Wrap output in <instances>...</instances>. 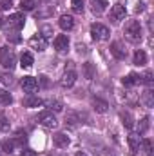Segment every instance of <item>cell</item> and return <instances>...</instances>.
<instances>
[{
  "label": "cell",
  "instance_id": "cell-38",
  "mask_svg": "<svg viewBox=\"0 0 154 156\" xmlns=\"http://www.w3.org/2000/svg\"><path fill=\"white\" fill-rule=\"evenodd\" d=\"M143 5H145V4H142V2H140V4H138V7H136V11H138V13H142V11H143V9H145V7H143Z\"/></svg>",
  "mask_w": 154,
  "mask_h": 156
},
{
  "label": "cell",
  "instance_id": "cell-25",
  "mask_svg": "<svg viewBox=\"0 0 154 156\" xmlns=\"http://www.w3.org/2000/svg\"><path fill=\"white\" fill-rule=\"evenodd\" d=\"M47 105L51 107V111H54V113H60L62 109H64V105H62V102L60 100H49L47 102Z\"/></svg>",
  "mask_w": 154,
  "mask_h": 156
},
{
  "label": "cell",
  "instance_id": "cell-6",
  "mask_svg": "<svg viewBox=\"0 0 154 156\" xmlns=\"http://www.w3.org/2000/svg\"><path fill=\"white\" fill-rule=\"evenodd\" d=\"M125 15H127L125 7H123L121 4H116V5L111 7V15H109V18H111L114 24H118L120 20H123V18H125Z\"/></svg>",
  "mask_w": 154,
  "mask_h": 156
},
{
  "label": "cell",
  "instance_id": "cell-34",
  "mask_svg": "<svg viewBox=\"0 0 154 156\" xmlns=\"http://www.w3.org/2000/svg\"><path fill=\"white\" fill-rule=\"evenodd\" d=\"M149 131V118H142V122H140V134H143V133H147Z\"/></svg>",
  "mask_w": 154,
  "mask_h": 156
},
{
  "label": "cell",
  "instance_id": "cell-37",
  "mask_svg": "<svg viewBox=\"0 0 154 156\" xmlns=\"http://www.w3.org/2000/svg\"><path fill=\"white\" fill-rule=\"evenodd\" d=\"M13 7V0H2V9H11Z\"/></svg>",
  "mask_w": 154,
  "mask_h": 156
},
{
  "label": "cell",
  "instance_id": "cell-10",
  "mask_svg": "<svg viewBox=\"0 0 154 156\" xmlns=\"http://www.w3.org/2000/svg\"><path fill=\"white\" fill-rule=\"evenodd\" d=\"M54 49L60 51V53H64V51L69 49V38H67V35H58L54 38Z\"/></svg>",
  "mask_w": 154,
  "mask_h": 156
},
{
  "label": "cell",
  "instance_id": "cell-21",
  "mask_svg": "<svg viewBox=\"0 0 154 156\" xmlns=\"http://www.w3.org/2000/svg\"><path fill=\"white\" fill-rule=\"evenodd\" d=\"M134 64H136V66H145V64H147V55H145V51L138 49V51L134 53Z\"/></svg>",
  "mask_w": 154,
  "mask_h": 156
},
{
  "label": "cell",
  "instance_id": "cell-27",
  "mask_svg": "<svg viewBox=\"0 0 154 156\" xmlns=\"http://www.w3.org/2000/svg\"><path fill=\"white\" fill-rule=\"evenodd\" d=\"M9 127H11L9 120L5 118V115H2V113H0V131H2V133H7V131H9Z\"/></svg>",
  "mask_w": 154,
  "mask_h": 156
},
{
  "label": "cell",
  "instance_id": "cell-7",
  "mask_svg": "<svg viewBox=\"0 0 154 156\" xmlns=\"http://www.w3.org/2000/svg\"><path fill=\"white\" fill-rule=\"evenodd\" d=\"M20 85H22V89H24L26 93H29V94L38 89V82H37V78H33V76H24L20 80Z\"/></svg>",
  "mask_w": 154,
  "mask_h": 156
},
{
  "label": "cell",
  "instance_id": "cell-39",
  "mask_svg": "<svg viewBox=\"0 0 154 156\" xmlns=\"http://www.w3.org/2000/svg\"><path fill=\"white\" fill-rule=\"evenodd\" d=\"M40 80H42V85H47V78L45 76H40Z\"/></svg>",
  "mask_w": 154,
  "mask_h": 156
},
{
  "label": "cell",
  "instance_id": "cell-30",
  "mask_svg": "<svg viewBox=\"0 0 154 156\" xmlns=\"http://www.w3.org/2000/svg\"><path fill=\"white\" fill-rule=\"evenodd\" d=\"M142 82L145 83V85H152V71H145L143 73V76H142Z\"/></svg>",
  "mask_w": 154,
  "mask_h": 156
},
{
  "label": "cell",
  "instance_id": "cell-18",
  "mask_svg": "<svg viewBox=\"0 0 154 156\" xmlns=\"http://www.w3.org/2000/svg\"><path fill=\"white\" fill-rule=\"evenodd\" d=\"M129 147H131L132 154H136L140 151V134H129Z\"/></svg>",
  "mask_w": 154,
  "mask_h": 156
},
{
  "label": "cell",
  "instance_id": "cell-14",
  "mask_svg": "<svg viewBox=\"0 0 154 156\" xmlns=\"http://www.w3.org/2000/svg\"><path fill=\"white\" fill-rule=\"evenodd\" d=\"M29 45H31L33 49H37V51H44V49H45V38H44L42 35H35L33 38L29 40Z\"/></svg>",
  "mask_w": 154,
  "mask_h": 156
},
{
  "label": "cell",
  "instance_id": "cell-29",
  "mask_svg": "<svg viewBox=\"0 0 154 156\" xmlns=\"http://www.w3.org/2000/svg\"><path fill=\"white\" fill-rule=\"evenodd\" d=\"M83 75H85V78H91L94 76V67H93V64H83Z\"/></svg>",
  "mask_w": 154,
  "mask_h": 156
},
{
  "label": "cell",
  "instance_id": "cell-15",
  "mask_svg": "<svg viewBox=\"0 0 154 156\" xmlns=\"http://www.w3.org/2000/svg\"><path fill=\"white\" fill-rule=\"evenodd\" d=\"M138 83H142V76L136 75V73H131V75H127V76L123 78V85L125 87H134Z\"/></svg>",
  "mask_w": 154,
  "mask_h": 156
},
{
  "label": "cell",
  "instance_id": "cell-22",
  "mask_svg": "<svg viewBox=\"0 0 154 156\" xmlns=\"http://www.w3.org/2000/svg\"><path fill=\"white\" fill-rule=\"evenodd\" d=\"M15 147H16V142L15 140H4L2 142V151L7 153V154H13L15 153Z\"/></svg>",
  "mask_w": 154,
  "mask_h": 156
},
{
  "label": "cell",
  "instance_id": "cell-11",
  "mask_svg": "<svg viewBox=\"0 0 154 156\" xmlns=\"http://www.w3.org/2000/svg\"><path fill=\"white\" fill-rule=\"evenodd\" d=\"M58 26L64 29V31H71L75 27V18L71 15H62L60 20H58Z\"/></svg>",
  "mask_w": 154,
  "mask_h": 156
},
{
  "label": "cell",
  "instance_id": "cell-24",
  "mask_svg": "<svg viewBox=\"0 0 154 156\" xmlns=\"http://www.w3.org/2000/svg\"><path fill=\"white\" fill-rule=\"evenodd\" d=\"M20 7H22V11H33L37 7V0H22Z\"/></svg>",
  "mask_w": 154,
  "mask_h": 156
},
{
  "label": "cell",
  "instance_id": "cell-36",
  "mask_svg": "<svg viewBox=\"0 0 154 156\" xmlns=\"http://www.w3.org/2000/svg\"><path fill=\"white\" fill-rule=\"evenodd\" d=\"M27 140V134H26V131H16V138H15V142H20V144H24Z\"/></svg>",
  "mask_w": 154,
  "mask_h": 156
},
{
  "label": "cell",
  "instance_id": "cell-40",
  "mask_svg": "<svg viewBox=\"0 0 154 156\" xmlns=\"http://www.w3.org/2000/svg\"><path fill=\"white\" fill-rule=\"evenodd\" d=\"M76 156H87V154H85V153H82V151H80V153H76Z\"/></svg>",
  "mask_w": 154,
  "mask_h": 156
},
{
  "label": "cell",
  "instance_id": "cell-23",
  "mask_svg": "<svg viewBox=\"0 0 154 156\" xmlns=\"http://www.w3.org/2000/svg\"><path fill=\"white\" fill-rule=\"evenodd\" d=\"M13 102V96L5 91V89H0V104L2 105H9Z\"/></svg>",
  "mask_w": 154,
  "mask_h": 156
},
{
  "label": "cell",
  "instance_id": "cell-9",
  "mask_svg": "<svg viewBox=\"0 0 154 156\" xmlns=\"http://www.w3.org/2000/svg\"><path fill=\"white\" fill-rule=\"evenodd\" d=\"M75 82H76V71H73V69H65L64 76H62V80H60L62 87H73Z\"/></svg>",
  "mask_w": 154,
  "mask_h": 156
},
{
  "label": "cell",
  "instance_id": "cell-5",
  "mask_svg": "<svg viewBox=\"0 0 154 156\" xmlns=\"http://www.w3.org/2000/svg\"><path fill=\"white\" fill-rule=\"evenodd\" d=\"M38 122L44 125V127H47V129H54V127L58 125V120L54 118L53 113H49V111L40 113V115H38Z\"/></svg>",
  "mask_w": 154,
  "mask_h": 156
},
{
  "label": "cell",
  "instance_id": "cell-13",
  "mask_svg": "<svg viewBox=\"0 0 154 156\" xmlns=\"http://www.w3.org/2000/svg\"><path fill=\"white\" fill-rule=\"evenodd\" d=\"M53 142H54V145L56 147H60V149H64V147H67L69 145V136L65 134V133H56L54 136H53Z\"/></svg>",
  "mask_w": 154,
  "mask_h": 156
},
{
  "label": "cell",
  "instance_id": "cell-1",
  "mask_svg": "<svg viewBox=\"0 0 154 156\" xmlns=\"http://www.w3.org/2000/svg\"><path fill=\"white\" fill-rule=\"evenodd\" d=\"M123 33H125V38L129 40V42H132V44L142 42V37H143V33H142V26H140L138 20H129V22L125 24Z\"/></svg>",
  "mask_w": 154,
  "mask_h": 156
},
{
  "label": "cell",
  "instance_id": "cell-32",
  "mask_svg": "<svg viewBox=\"0 0 154 156\" xmlns=\"http://www.w3.org/2000/svg\"><path fill=\"white\" fill-rule=\"evenodd\" d=\"M71 5H73L75 13H82L83 11V0H71Z\"/></svg>",
  "mask_w": 154,
  "mask_h": 156
},
{
  "label": "cell",
  "instance_id": "cell-3",
  "mask_svg": "<svg viewBox=\"0 0 154 156\" xmlns=\"http://www.w3.org/2000/svg\"><path fill=\"white\" fill-rule=\"evenodd\" d=\"M109 29L103 26V24H93L91 26V37L96 40V42H103V40L109 38Z\"/></svg>",
  "mask_w": 154,
  "mask_h": 156
},
{
  "label": "cell",
  "instance_id": "cell-4",
  "mask_svg": "<svg viewBox=\"0 0 154 156\" xmlns=\"http://www.w3.org/2000/svg\"><path fill=\"white\" fill-rule=\"evenodd\" d=\"M24 24H26V18H24V15H20V13L11 15L9 18H5L7 29H13V31H20V29L24 27Z\"/></svg>",
  "mask_w": 154,
  "mask_h": 156
},
{
  "label": "cell",
  "instance_id": "cell-2",
  "mask_svg": "<svg viewBox=\"0 0 154 156\" xmlns=\"http://www.w3.org/2000/svg\"><path fill=\"white\" fill-rule=\"evenodd\" d=\"M0 66L5 67V69H13L16 66V56H15V51L7 45L0 47Z\"/></svg>",
  "mask_w": 154,
  "mask_h": 156
},
{
  "label": "cell",
  "instance_id": "cell-8",
  "mask_svg": "<svg viewBox=\"0 0 154 156\" xmlns=\"http://www.w3.org/2000/svg\"><path fill=\"white\" fill-rule=\"evenodd\" d=\"M111 53H113V56L116 60H123L127 56V49H125V45L121 42H113L111 44Z\"/></svg>",
  "mask_w": 154,
  "mask_h": 156
},
{
  "label": "cell",
  "instance_id": "cell-31",
  "mask_svg": "<svg viewBox=\"0 0 154 156\" xmlns=\"http://www.w3.org/2000/svg\"><path fill=\"white\" fill-rule=\"evenodd\" d=\"M0 82H2L4 85H11V83H13V76H11L9 73H0Z\"/></svg>",
  "mask_w": 154,
  "mask_h": 156
},
{
  "label": "cell",
  "instance_id": "cell-35",
  "mask_svg": "<svg viewBox=\"0 0 154 156\" xmlns=\"http://www.w3.org/2000/svg\"><path fill=\"white\" fill-rule=\"evenodd\" d=\"M42 33H44V35H42L44 38L49 40L51 37H53V27H51V26H44V27H42Z\"/></svg>",
  "mask_w": 154,
  "mask_h": 156
},
{
  "label": "cell",
  "instance_id": "cell-17",
  "mask_svg": "<svg viewBox=\"0 0 154 156\" xmlns=\"http://www.w3.org/2000/svg\"><path fill=\"white\" fill-rule=\"evenodd\" d=\"M105 7H107V0H91V9H93V13L100 15V13L105 11Z\"/></svg>",
  "mask_w": 154,
  "mask_h": 156
},
{
  "label": "cell",
  "instance_id": "cell-26",
  "mask_svg": "<svg viewBox=\"0 0 154 156\" xmlns=\"http://www.w3.org/2000/svg\"><path fill=\"white\" fill-rule=\"evenodd\" d=\"M121 122H123V125H125L127 129H131V127L134 125V120L131 116V113H121Z\"/></svg>",
  "mask_w": 154,
  "mask_h": 156
},
{
  "label": "cell",
  "instance_id": "cell-16",
  "mask_svg": "<svg viewBox=\"0 0 154 156\" xmlns=\"http://www.w3.org/2000/svg\"><path fill=\"white\" fill-rule=\"evenodd\" d=\"M93 107H94L96 113H107L109 104L105 100H102V98H93Z\"/></svg>",
  "mask_w": 154,
  "mask_h": 156
},
{
  "label": "cell",
  "instance_id": "cell-19",
  "mask_svg": "<svg viewBox=\"0 0 154 156\" xmlns=\"http://www.w3.org/2000/svg\"><path fill=\"white\" fill-rule=\"evenodd\" d=\"M20 66H22L24 69H29V67L33 66V55L27 53V51H24V53L20 55Z\"/></svg>",
  "mask_w": 154,
  "mask_h": 156
},
{
  "label": "cell",
  "instance_id": "cell-28",
  "mask_svg": "<svg viewBox=\"0 0 154 156\" xmlns=\"http://www.w3.org/2000/svg\"><path fill=\"white\" fill-rule=\"evenodd\" d=\"M142 145H143V151H145V154H147V156H152V142H151L149 138L142 140Z\"/></svg>",
  "mask_w": 154,
  "mask_h": 156
},
{
  "label": "cell",
  "instance_id": "cell-33",
  "mask_svg": "<svg viewBox=\"0 0 154 156\" xmlns=\"http://www.w3.org/2000/svg\"><path fill=\"white\" fill-rule=\"evenodd\" d=\"M65 123H69V125H76L78 123V115L76 113H69V115L65 116Z\"/></svg>",
  "mask_w": 154,
  "mask_h": 156
},
{
  "label": "cell",
  "instance_id": "cell-41",
  "mask_svg": "<svg viewBox=\"0 0 154 156\" xmlns=\"http://www.w3.org/2000/svg\"><path fill=\"white\" fill-rule=\"evenodd\" d=\"M22 156H33V153H24Z\"/></svg>",
  "mask_w": 154,
  "mask_h": 156
},
{
  "label": "cell",
  "instance_id": "cell-12",
  "mask_svg": "<svg viewBox=\"0 0 154 156\" xmlns=\"http://www.w3.org/2000/svg\"><path fill=\"white\" fill-rule=\"evenodd\" d=\"M22 105L24 107H29V109H33V107H40V105H44V100L38 98V96H26L24 100H22Z\"/></svg>",
  "mask_w": 154,
  "mask_h": 156
},
{
  "label": "cell",
  "instance_id": "cell-20",
  "mask_svg": "<svg viewBox=\"0 0 154 156\" xmlns=\"http://www.w3.org/2000/svg\"><path fill=\"white\" fill-rule=\"evenodd\" d=\"M154 93H152V89L149 87L145 93H143V96H142V102L145 104V107H152L154 105V96H152Z\"/></svg>",
  "mask_w": 154,
  "mask_h": 156
}]
</instances>
